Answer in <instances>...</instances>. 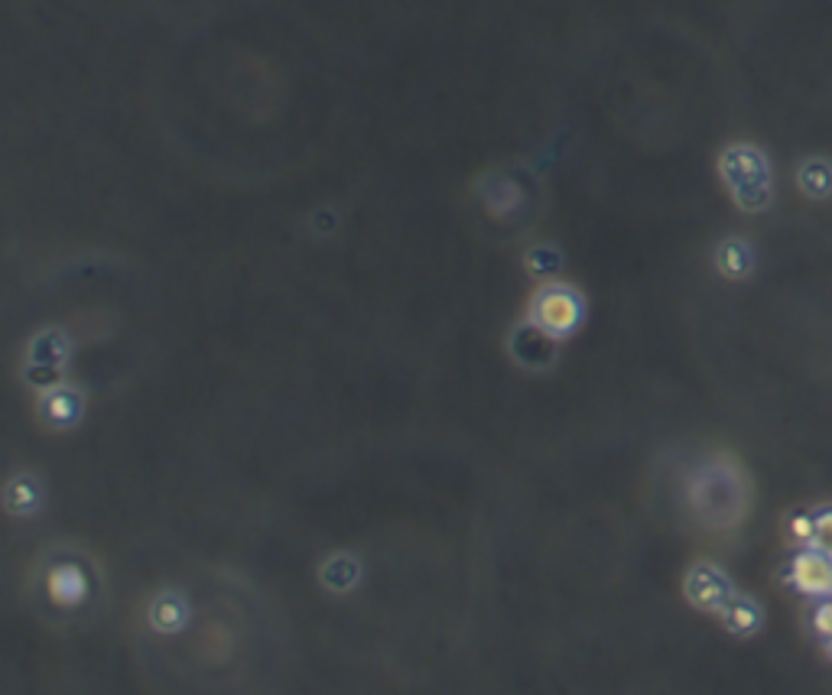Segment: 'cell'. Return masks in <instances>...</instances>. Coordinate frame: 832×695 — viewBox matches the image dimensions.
Returning a JSON list of instances; mask_svg holds the SVG:
<instances>
[{"label":"cell","instance_id":"cell-13","mask_svg":"<svg viewBox=\"0 0 832 695\" xmlns=\"http://www.w3.org/2000/svg\"><path fill=\"white\" fill-rule=\"evenodd\" d=\"M719 621L728 634H735V637H751L754 631L761 627V608L754 605L751 598L745 595H732L722 605L719 611Z\"/></svg>","mask_w":832,"mask_h":695},{"label":"cell","instance_id":"cell-20","mask_svg":"<svg viewBox=\"0 0 832 695\" xmlns=\"http://www.w3.org/2000/svg\"><path fill=\"white\" fill-rule=\"evenodd\" d=\"M813 627H816V634H819V637L832 640V601H823V605L816 608V614H813Z\"/></svg>","mask_w":832,"mask_h":695},{"label":"cell","instance_id":"cell-18","mask_svg":"<svg viewBox=\"0 0 832 695\" xmlns=\"http://www.w3.org/2000/svg\"><path fill=\"white\" fill-rule=\"evenodd\" d=\"M810 549L832 559V510H823L819 517H813V546Z\"/></svg>","mask_w":832,"mask_h":695},{"label":"cell","instance_id":"cell-8","mask_svg":"<svg viewBox=\"0 0 832 695\" xmlns=\"http://www.w3.org/2000/svg\"><path fill=\"white\" fill-rule=\"evenodd\" d=\"M192 621V605L189 598L176 592V588H163V592H156L147 605V624L153 634L160 637H176L189 627Z\"/></svg>","mask_w":832,"mask_h":695},{"label":"cell","instance_id":"cell-17","mask_svg":"<svg viewBox=\"0 0 832 695\" xmlns=\"http://www.w3.org/2000/svg\"><path fill=\"white\" fill-rule=\"evenodd\" d=\"M800 189L810 199H823L832 192V166L826 160H810L800 169Z\"/></svg>","mask_w":832,"mask_h":695},{"label":"cell","instance_id":"cell-16","mask_svg":"<svg viewBox=\"0 0 832 695\" xmlns=\"http://www.w3.org/2000/svg\"><path fill=\"white\" fill-rule=\"evenodd\" d=\"M481 199H485V208L494 215V218H504V215H511L517 202H520V192L511 179H504V176H491V182H485L481 186Z\"/></svg>","mask_w":832,"mask_h":695},{"label":"cell","instance_id":"cell-1","mask_svg":"<svg viewBox=\"0 0 832 695\" xmlns=\"http://www.w3.org/2000/svg\"><path fill=\"white\" fill-rule=\"evenodd\" d=\"M101 572L78 549H49L39 559L33 588L56 618H78L101 601Z\"/></svg>","mask_w":832,"mask_h":695},{"label":"cell","instance_id":"cell-11","mask_svg":"<svg viewBox=\"0 0 832 695\" xmlns=\"http://www.w3.org/2000/svg\"><path fill=\"white\" fill-rule=\"evenodd\" d=\"M556 345L553 338H546L540 329H533L530 322H520L514 335H511V354L520 367H530V371H543L556 361Z\"/></svg>","mask_w":832,"mask_h":695},{"label":"cell","instance_id":"cell-6","mask_svg":"<svg viewBox=\"0 0 832 695\" xmlns=\"http://www.w3.org/2000/svg\"><path fill=\"white\" fill-rule=\"evenodd\" d=\"M683 595L696 611L719 614L725 601L735 595V588L719 566H712V562H693L683 575Z\"/></svg>","mask_w":832,"mask_h":695},{"label":"cell","instance_id":"cell-3","mask_svg":"<svg viewBox=\"0 0 832 695\" xmlns=\"http://www.w3.org/2000/svg\"><path fill=\"white\" fill-rule=\"evenodd\" d=\"M719 173L735 205H741L745 212H761L771 202V166H767L761 150L748 147V143H735L722 153Z\"/></svg>","mask_w":832,"mask_h":695},{"label":"cell","instance_id":"cell-15","mask_svg":"<svg viewBox=\"0 0 832 695\" xmlns=\"http://www.w3.org/2000/svg\"><path fill=\"white\" fill-rule=\"evenodd\" d=\"M524 267L530 277H537L540 283L546 280H556V273L563 270V254H559V247L556 244H533L527 247V254H524Z\"/></svg>","mask_w":832,"mask_h":695},{"label":"cell","instance_id":"cell-2","mask_svg":"<svg viewBox=\"0 0 832 695\" xmlns=\"http://www.w3.org/2000/svg\"><path fill=\"white\" fill-rule=\"evenodd\" d=\"M585 319H589V303L579 286H572L566 280H546L527 299V316L533 329H540L553 342H566L576 335Z\"/></svg>","mask_w":832,"mask_h":695},{"label":"cell","instance_id":"cell-10","mask_svg":"<svg viewBox=\"0 0 832 695\" xmlns=\"http://www.w3.org/2000/svg\"><path fill=\"white\" fill-rule=\"evenodd\" d=\"M46 504V488H43V478L36 475V471H17V475H10L4 484V507L10 517H36L39 510Z\"/></svg>","mask_w":832,"mask_h":695},{"label":"cell","instance_id":"cell-14","mask_svg":"<svg viewBox=\"0 0 832 695\" xmlns=\"http://www.w3.org/2000/svg\"><path fill=\"white\" fill-rule=\"evenodd\" d=\"M751 267H754V254H751V247L745 241L728 238V241L719 244V251H715V270H719L722 277L741 280V277H748Z\"/></svg>","mask_w":832,"mask_h":695},{"label":"cell","instance_id":"cell-7","mask_svg":"<svg viewBox=\"0 0 832 695\" xmlns=\"http://www.w3.org/2000/svg\"><path fill=\"white\" fill-rule=\"evenodd\" d=\"M36 416H39V423L52 432L75 429L85 419V390L75 384H65V380L49 390H39Z\"/></svg>","mask_w":832,"mask_h":695},{"label":"cell","instance_id":"cell-9","mask_svg":"<svg viewBox=\"0 0 832 695\" xmlns=\"http://www.w3.org/2000/svg\"><path fill=\"white\" fill-rule=\"evenodd\" d=\"M790 585L803 595L813 598H829L832 595V559L816 553V549H803L790 562Z\"/></svg>","mask_w":832,"mask_h":695},{"label":"cell","instance_id":"cell-12","mask_svg":"<svg viewBox=\"0 0 832 695\" xmlns=\"http://www.w3.org/2000/svg\"><path fill=\"white\" fill-rule=\"evenodd\" d=\"M364 579V566L355 553L348 549H338V553L325 556L319 566V585L329 595H351Z\"/></svg>","mask_w":832,"mask_h":695},{"label":"cell","instance_id":"cell-19","mask_svg":"<svg viewBox=\"0 0 832 695\" xmlns=\"http://www.w3.org/2000/svg\"><path fill=\"white\" fill-rule=\"evenodd\" d=\"M790 536H793V543L813 546V517H793L790 520Z\"/></svg>","mask_w":832,"mask_h":695},{"label":"cell","instance_id":"cell-4","mask_svg":"<svg viewBox=\"0 0 832 695\" xmlns=\"http://www.w3.org/2000/svg\"><path fill=\"white\" fill-rule=\"evenodd\" d=\"M72 358V342L69 335L56 325H49V329H39L30 345H26L23 354V380L30 384L33 390H49L62 384V374H65V364Z\"/></svg>","mask_w":832,"mask_h":695},{"label":"cell","instance_id":"cell-21","mask_svg":"<svg viewBox=\"0 0 832 695\" xmlns=\"http://www.w3.org/2000/svg\"><path fill=\"white\" fill-rule=\"evenodd\" d=\"M829 657H832V640H829Z\"/></svg>","mask_w":832,"mask_h":695},{"label":"cell","instance_id":"cell-5","mask_svg":"<svg viewBox=\"0 0 832 695\" xmlns=\"http://www.w3.org/2000/svg\"><path fill=\"white\" fill-rule=\"evenodd\" d=\"M738 481L725 465H706L689 478V504L706 523H728L735 514Z\"/></svg>","mask_w":832,"mask_h":695}]
</instances>
